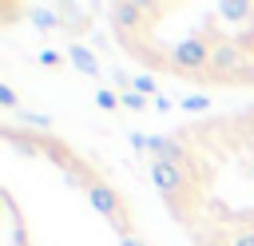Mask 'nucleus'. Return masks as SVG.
<instances>
[{
    "label": "nucleus",
    "mask_w": 254,
    "mask_h": 246,
    "mask_svg": "<svg viewBox=\"0 0 254 246\" xmlns=\"http://www.w3.org/2000/svg\"><path fill=\"white\" fill-rule=\"evenodd\" d=\"M183 107H187V111H206L210 99H206V95H183Z\"/></svg>",
    "instance_id": "f8f14e48"
},
{
    "label": "nucleus",
    "mask_w": 254,
    "mask_h": 246,
    "mask_svg": "<svg viewBox=\"0 0 254 246\" xmlns=\"http://www.w3.org/2000/svg\"><path fill=\"white\" fill-rule=\"evenodd\" d=\"M135 143H143V151L155 159V163H187V147L171 135H135Z\"/></svg>",
    "instance_id": "20e7f679"
},
{
    "label": "nucleus",
    "mask_w": 254,
    "mask_h": 246,
    "mask_svg": "<svg viewBox=\"0 0 254 246\" xmlns=\"http://www.w3.org/2000/svg\"><path fill=\"white\" fill-rule=\"evenodd\" d=\"M131 87H135L139 95H151V91H155V75H135V79H131Z\"/></svg>",
    "instance_id": "9b49d317"
},
{
    "label": "nucleus",
    "mask_w": 254,
    "mask_h": 246,
    "mask_svg": "<svg viewBox=\"0 0 254 246\" xmlns=\"http://www.w3.org/2000/svg\"><path fill=\"white\" fill-rule=\"evenodd\" d=\"M246 60H250V56H246L234 40H214V52H210V67H206V75L218 79V83H230Z\"/></svg>",
    "instance_id": "7ed1b4c3"
},
{
    "label": "nucleus",
    "mask_w": 254,
    "mask_h": 246,
    "mask_svg": "<svg viewBox=\"0 0 254 246\" xmlns=\"http://www.w3.org/2000/svg\"><path fill=\"white\" fill-rule=\"evenodd\" d=\"M119 246H147L143 238H135V234H127V238H119Z\"/></svg>",
    "instance_id": "a211bd4d"
},
{
    "label": "nucleus",
    "mask_w": 254,
    "mask_h": 246,
    "mask_svg": "<svg viewBox=\"0 0 254 246\" xmlns=\"http://www.w3.org/2000/svg\"><path fill=\"white\" fill-rule=\"evenodd\" d=\"M119 103H123V107H131V111H143V107H147V95H139V91H123V95H119Z\"/></svg>",
    "instance_id": "9d476101"
},
{
    "label": "nucleus",
    "mask_w": 254,
    "mask_h": 246,
    "mask_svg": "<svg viewBox=\"0 0 254 246\" xmlns=\"http://www.w3.org/2000/svg\"><path fill=\"white\" fill-rule=\"evenodd\" d=\"M147 12H151L147 4H115V8H111V16H115L119 28H139Z\"/></svg>",
    "instance_id": "0eeeda50"
},
{
    "label": "nucleus",
    "mask_w": 254,
    "mask_h": 246,
    "mask_svg": "<svg viewBox=\"0 0 254 246\" xmlns=\"http://www.w3.org/2000/svg\"><path fill=\"white\" fill-rule=\"evenodd\" d=\"M250 171H254V167H250Z\"/></svg>",
    "instance_id": "aec40b11"
},
{
    "label": "nucleus",
    "mask_w": 254,
    "mask_h": 246,
    "mask_svg": "<svg viewBox=\"0 0 254 246\" xmlns=\"http://www.w3.org/2000/svg\"><path fill=\"white\" fill-rule=\"evenodd\" d=\"M210 52H214V44L206 36H187L171 48V71L175 75H206Z\"/></svg>",
    "instance_id": "f257e3e1"
},
{
    "label": "nucleus",
    "mask_w": 254,
    "mask_h": 246,
    "mask_svg": "<svg viewBox=\"0 0 254 246\" xmlns=\"http://www.w3.org/2000/svg\"><path fill=\"white\" fill-rule=\"evenodd\" d=\"M151 183L159 186V194H163L167 202H175L179 190L190 186V179H187V171H183L179 163H151Z\"/></svg>",
    "instance_id": "39448f33"
},
{
    "label": "nucleus",
    "mask_w": 254,
    "mask_h": 246,
    "mask_svg": "<svg viewBox=\"0 0 254 246\" xmlns=\"http://www.w3.org/2000/svg\"><path fill=\"white\" fill-rule=\"evenodd\" d=\"M28 123H36V127H44V131L52 127V119H48V115H40V111H28Z\"/></svg>",
    "instance_id": "f3484780"
},
{
    "label": "nucleus",
    "mask_w": 254,
    "mask_h": 246,
    "mask_svg": "<svg viewBox=\"0 0 254 246\" xmlns=\"http://www.w3.org/2000/svg\"><path fill=\"white\" fill-rule=\"evenodd\" d=\"M0 103H4L8 111H16V103H20V99H16V91H12L8 83H0Z\"/></svg>",
    "instance_id": "ddd939ff"
},
{
    "label": "nucleus",
    "mask_w": 254,
    "mask_h": 246,
    "mask_svg": "<svg viewBox=\"0 0 254 246\" xmlns=\"http://www.w3.org/2000/svg\"><path fill=\"white\" fill-rule=\"evenodd\" d=\"M16 246H28V242H24V238H20V242H16Z\"/></svg>",
    "instance_id": "6ab92c4d"
},
{
    "label": "nucleus",
    "mask_w": 254,
    "mask_h": 246,
    "mask_svg": "<svg viewBox=\"0 0 254 246\" xmlns=\"http://www.w3.org/2000/svg\"><path fill=\"white\" fill-rule=\"evenodd\" d=\"M87 202L95 206V214H103L123 238L131 234V214H127V206H123V198H119V190L115 186H107V183H99V179H91L87 183Z\"/></svg>",
    "instance_id": "f03ea898"
},
{
    "label": "nucleus",
    "mask_w": 254,
    "mask_h": 246,
    "mask_svg": "<svg viewBox=\"0 0 254 246\" xmlns=\"http://www.w3.org/2000/svg\"><path fill=\"white\" fill-rule=\"evenodd\" d=\"M40 63H44V67H56V63H60V52L44 48V52H40Z\"/></svg>",
    "instance_id": "dca6fc26"
},
{
    "label": "nucleus",
    "mask_w": 254,
    "mask_h": 246,
    "mask_svg": "<svg viewBox=\"0 0 254 246\" xmlns=\"http://www.w3.org/2000/svg\"><path fill=\"white\" fill-rule=\"evenodd\" d=\"M230 246H254V230H238V234H230Z\"/></svg>",
    "instance_id": "4468645a"
},
{
    "label": "nucleus",
    "mask_w": 254,
    "mask_h": 246,
    "mask_svg": "<svg viewBox=\"0 0 254 246\" xmlns=\"http://www.w3.org/2000/svg\"><path fill=\"white\" fill-rule=\"evenodd\" d=\"M214 12H218V20H226V24H250V20H254V4H246V0H222Z\"/></svg>",
    "instance_id": "423d86ee"
},
{
    "label": "nucleus",
    "mask_w": 254,
    "mask_h": 246,
    "mask_svg": "<svg viewBox=\"0 0 254 246\" xmlns=\"http://www.w3.org/2000/svg\"><path fill=\"white\" fill-rule=\"evenodd\" d=\"M67 60H71V63H75L83 75H91V79L99 75V63H95V56H91L83 44H71V48H67Z\"/></svg>",
    "instance_id": "6e6552de"
},
{
    "label": "nucleus",
    "mask_w": 254,
    "mask_h": 246,
    "mask_svg": "<svg viewBox=\"0 0 254 246\" xmlns=\"http://www.w3.org/2000/svg\"><path fill=\"white\" fill-rule=\"evenodd\" d=\"M95 103H99V107H107V111H111V107H119V99H115L111 91H95Z\"/></svg>",
    "instance_id": "2eb2a0df"
},
{
    "label": "nucleus",
    "mask_w": 254,
    "mask_h": 246,
    "mask_svg": "<svg viewBox=\"0 0 254 246\" xmlns=\"http://www.w3.org/2000/svg\"><path fill=\"white\" fill-rule=\"evenodd\" d=\"M32 20H36V28H44V32L60 24V20H56V12H48V8H32Z\"/></svg>",
    "instance_id": "1a4fd4ad"
}]
</instances>
